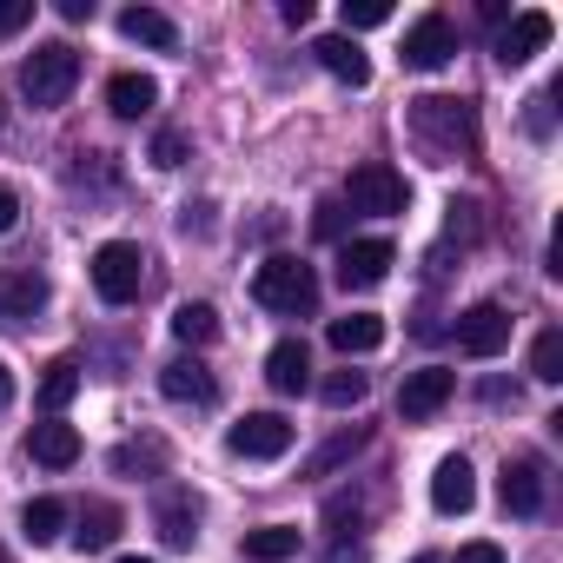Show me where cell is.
Listing matches in <instances>:
<instances>
[{
	"label": "cell",
	"instance_id": "1",
	"mask_svg": "<svg viewBox=\"0 0 563 563\" xmlns=\"http://www.w3.org/2000/svg\"><path fill=\"white\" fill-rule=\"evenodd\" d=\"M405 126H411L418 153H431L438 166H451V159H477V146H484V133H477V107L457 100V93H424V100H411Z\"/></svg>",
	"mask_w": 563,
	"mask_h": 563
},
{
	"label": "cell",
	"instance_id": "2",
	"mask_svg": "<svg viewBox=\"0 0 563 563\" xmlns=\"http://www.w3.org/2000/svg\"><path fill=\"white\" fill-rule=\"evenodd\" d=\"M252 299L278 319H306V312H319V272L292 252H278L252 272Z\"/></svg>",
	"mask_w": 563,
	"mask_h": 563
},
{
	"label": "cell",
	"instance_id": "3",
	"mask_svg": "<svg viewBox=\"0 0 563 563\" xmlns=\"http://www.w3.org/2000/svg\"><path fill=\"white\" fill-rule=\"evenodd\" d=\"M74 87H80V54H74L67 41H47V47H34V54L21 60V93H27V107H60Z\"/></svg>",
	"mask_w": 563,
	"mask_h": 563
},
{
	"label": "cell",
	"instance_id": "4",
	"mask_svg": "<svg viewBox=\"0 0 563 563\" xmlns=\"http://www.w3.org/2000/svg\"><path fill=\"white\" fill-rule=\"evenodd\" d=\"M87 272H93V292H100L107 306H133L140 286H146V252H140L133 239H107Z\"/></svg>",
	"mask_w": 563,
	"mask_h": 563
},
{
	"label": "cell",
	"instance_id": "5",
	"mask_svg": "<svg viewBox=\"0 0 563 563\" xmlns=\"http://www.w3.org/2000/svg\"><path fill=\"white\" fill-rule=\"evenodd\" d=\"M225 451H232V457H252V464H272V457L292 451V424L278 418V411H245V418L225 431Z\"/></svg>",
	"mask_w": 563,
	"mask_h": 563
},
{
	"label": "cell",
	"instance_id": "6",
	"mask_svg": "<svg viewBox=\"0 0 563 563\" xmlns=\"http://www.w3.org/2000/svg\"><path fill=\"white\" fill-rule=\"evenodd\" d=\"M345 199H352V212H378V219H391V212H405V173L385 166V159H365V166H352Z\"/></svg>",
	"mask_w": 563,
	"mask_h": 563
},
{
	"label": "cell",
	"instance_id": "7",
	"mask_svg": "<svg viewBox=\"0 0 563 563\" xmlns=\"http://www.w3.org/2000/svg\"><path fill=\"white\" fill-rule=\"evenodd\" d=\"M391 265H398V245L391 239H345L339 245V286L345 292H372V286H385V278H391Z\"/></svg>",
	"mask_w": 563,
	"mask_h": 563
},
{
	"label": "cell",
	"instance_id": "8",
	"mask_svg": "<svg viewBox=\"0 0 563 563\" xmlns=\"http://www.w3.org/2000/svg\"><path fill=\"white\" fill-rule=\"evenodd\" d=\"M451 60H457V27H451L444 14H418V21L405 27V67L438 74V67H451Z\"/></svg>",
	"mask_w": 563,
	"mask_h": 563
},
{
	"label": "cell",
	"instance_id": "9",
	"mask_svg": "<svg viewBox=\"0 0 563 563\" xmlns=\"http://www.w3.org/2000/svg\"><path fill=\"white\" fill-rule=\"evenodd\" d=\"M451 391H457V372H444V365L405 372V385H398V418H405V424H424V418H438V411L451 405Z\"/></svg>",
	"mask_w": 563,
	"mask_h": 563
},
{
	"label": "cell",
	"instance_id": "10",
	"mask_svg": "<svg viewBox=\"0 0 563 563\" xmlns=\"http://www.w3.org/2000/svg\"><path fill=\"white\" fill-rule=\"evenodd\" d=\"M199 517H206V504H199L192 484H159V497H153V523H159V537H166L173 550H192Z\"/></svg>",
	"mask_w": 563,
	"mask_h": 563
},
{
	"label": "cell",
	"instance_id": "11",
	"mask_svg": "<svg viewBox=\"0 0 563 563\" xmlns=\"http://www.w3.org/2000/svg\"><path fill=\"white\" fill-rule=\"evenodd\" d=\"M550 34H556V21H550L543 8H523V14H510V27L497 34V67H530V60L550 47Z\"/></svg>",
	"mask_w": 563,
	"mask_h": 563
},
{
	"label": "cell",
	"instance_id": "12",
	"mask_svg": "<svg viewBox=\"0 0 563 563\" xmlns=\"http://www.w3.org/2000/svg\"><path fill=\"white\" fill-rule=\"evenodd\" d=\"M504 345H510V312H504V306L484 299V306H471V312L457 319V352H464V358H497Z\"/></svg>",
	"mask_w": 563,
	"mask_h": 563
},
{
	"label": "cell",
	"instance_id": "13",
	"mask_svg": "<svg viewBox=\"0 0 563 563\" xmlns=\"http://www.w3.org/2000/svg\"><path fill=\"white\" fill-rule=\"evenodd\" d=\"M431 504L444 510V517H464L471 504H477V471H471V457H438V471H431Z\"/></svg>",
	"mask_w": 563,
	"mask_h": 563
},
{
	"label": "cell",
	"instance_id": "14",
	"mask_svg": "<svg viewBox=\"0 0 563 563\" xmlns=\"http://www.w3.org/2000/svg\"><path fill=\"white\" fill-rule=\"evenodd\" d=\"M47 312V278L41 272H0V325H27Z\"/></svg>",
	"mask_w": 563,
	"mask_h": 563
},
{
	"label": "cell",
	"instance_id": "15",
	"mask_svg": "<svg viewBox=\"0 0 563 563\" xmlns=\"http://www.w3.org/2000/svg\"><path fill=\"white\" fill-rule=\"evenodd\" d=\"M497 504H504V517H537V510H543V471H537L530 457L504 464V477H497Z\"/></svg>",
	"mask_w": 563,
	"mask_h": 563
},
{
	"label": "cell",
	"instance_id": "16",
	"mask_svg": "<svg viewBox=\"0 0 563 563\" xmlns=\"http://www.w3.org/2000/svg\"><path fill=\"white\" fill-rule=\"evenodd\" d=\"M159 391H166L173 405H212V398H219V378H212L199 358H173V365H159Z\"/></svg>",
	"mask_w": 563,
	"mask_h": 563
},
{
	"label": "cell",
	"instance_id": "17",
	"mask_svg": "<svg viewBox=\"0 0 563 563\" xmlns=\"http://www.w3.org/2000/svg\"><path fill=\"white\" fill-rule=\"evenodd\" d=\"M265 385H272V391H286V398L306 391V385H312V352H306L299 339H278V345L265 352Z\"/></svg>",
	"mask_w": 563,
	"mask_h": 563
},
{
	"label": "cell",
	"instance_id": "18",
	"mask_svg": "<svg viewBox=\"0 0 563 563\" xmlns=\"http://www.w3.org/2000/svg\"><path fill=\"white\" fill-rule=\"evenodd\" d=\"M325 339H332V352L365 358V352H378V345H385V319H378V312H345V319H332V325H325Z\"/></svg>",
	"mask_w": 563,
	"mask_h": 563
},
{
	"label": "cell",
	"instance_id": "19",
	"mask_svg": "<svg viewBox=\"0 0 563 563\" xmlns=\"http://www.w3.org/2000/svg\"><path fill=\"white\" fill-rule=\"evenodd\" d=\"M27 457H34V464H47V471H67V464H80V431H74V424H60V418H47V424H34Z\"/></svg>",
	"mask_w": 563,
	"mask_h": 563
},
{
	"label": "cell",
	"instance_id": "20",
	"mask_svg": "<svg viewBox=\"0 0 563 563\" xmlns=\"http://www.w3.org/2000/svg\"><path fill=\"white\" fill-rule=\"evenodd\" d=\"M312 54H319V67H325L332 80H345V87H372V60L358 54V41H345V34H325Z\"/></svg>",
	"mask_w": 563,
	"mask_h": 563
},
{
	"label": "cell",
	"instance_id": "21",
	"mask_svg": "<svg viewBox=\"0 0 563 563\" xmlns=\"http://www.w3.org/2000/svg\"><path fill=\"white\" fill-rule=\"evenodd\" d=\"M107 107H113V120H146L159 107V87L146 74H113L107 80Z\"/></svg>",
	"mask_w": 563,
	"mask_h": 563
},
{
	"label": "cell",
	"instance_id": "22",
	"mask_svg": "<svg viewBox=\"0 0 563 563\" xmlns=\"http://www.w3.org/2000/svg\"><path fill=\"white\" fill-rule=\"evenodd\" d=\"M120 34L140 41V47H159V54L179 47V27H173V14H159V8H126V14H120Z\"/></svg>",
	"mask_w": 563,
	"mask_h": 563
},
{
	"label": "cell",
	"instance_id": "23",
	"mask_svg": "<svg viewBox=\"0 0 563 563\" xmlns=\"http://www.w3.org/2000/svg\"><path fill=\"white\" fill-rule=\"evenodd\" d=\"M67 517H74V510H67L60 497H27V504H21V537H27V543H60V537H67Z\"/></svg>",
	"mask_w": 563,
	"mask_h": 563
},
{
	"label": "cell",
	"instance_id": "24",
	"mask_svg": "<svg viewBox=\"0 0 563 563\" xmlns=\"http://www.w3.org/2000/svg\"><path fill=\"white\" fill-rule=\"evenodd\" d=\"M120 523H126V517H120V504H107V497H93V504H87V510L74 517V543H80V550H113V537H120Z\"/></svg>",
	"mask_w": 563,
	"mask_h": 563
},
{
	"label": "cell",
	"instance_id": "25",
	"mask_svg": "<svg viewBox=\"0 0 563 563\" xmlns=\"http://www.w3.org/2000/svg\"><path fill=\"white\" fill-rule=\"evenodd\" d=\"M365 438H372L365 424H352V431H339V438H325V444H319V451L306 457V477H332L339 464H352V457L365 451Z\"/></svg>",
	"mask_w": 563,
	"mask_h": 563
},
{
	"label": "cell",
	"instance_id": "26",
	"mask_svg": "<svg viewBox=\"0 0 563 563\" xmlns=\"http://www.w3.org/2000/svg\"><path fill=\"white\" fill-rule=\"evenodd\" d=\"M245 556H252V563H286V556H299V530H292V523L245 530Z\"/></svg>",
	"mask_w": 563,
	"mask_h": 563
},
{
	"label": "cell",
	"instance_id": "27",
	"mask_svg": "<svg viewBox=\"0 0 563 563\" xmlns=\"http://www.w3.org/2000/svg\"><path fill=\"white\" fill-rule=\"evenodd\" d=\"M173 339H179V345H192V352H199V345H212V339H219V312H212L206 299H186V306L173 312Z\"/></svg>",
	"mask_w": 563,
	"mask_h": 563
},
{
	"label": "cell",
	"instance_id": "28",
	"mask_svg": "<svg viewBox=\"0 0 563 563\" xmlns=\"http://www.w3.org/2000/svg\"><path fill=\"white\" fill-rule=\"evenodd\" d=\"M74 391H80V358H54L47 378H41V405H47V411H67Z\"/></svg>",
	"mask_w": 563,
	"mask_h": 563
},
{
	"label": "cell",
	"instance_id": "29",
	"mask_svg": "<svg viewBox=\"0 0 563 563\" xmlns=\"http://www.w3.org/2000/svg\"><path fill=\"white\" fill-rule=\"evenodd\" d=\"M365 391H372V378H365V372H352V365H345V372H332V378L319 385V398H325L332 411H352V405H365Z\"/></svg>",
	"mask_w": 563,
	"mask_h": 563
},
{
	"label": "cell",
	"instance_id": "30",
	"mask_svg": "<svg viewBox=\"0 0 563 563\" xmlns=\"http://www.w3.org/2000/svg\"><path fill=\"white\" fill-rule=\"evenodd\" d=\"M530 378H537V385H556V378H563V332H537V345H530Z\"/></svg>",
	"mask_w": 563,
	"mask_h": 563
},
{
	"label": "cell",
	"instance_id": "31",
	"mask_svg": "<svg viewBox=\"0 0 563 563\" xmlns=\"http://www.w3.org/2000/svg\"><path fill=\"white\" fill-rule=\"evenodd\" d=\"M159 464H166V444H159V438H140V444H120V451H113V471H120V477L159 471Z\"/></svg>",
	"mask_w": 563,
	"mask_h": 563
},
{
	"label": "cell",
	"instance_id": "32",
	"mask_svg": "<svg viewBox=\"0 0 563 563\" xmlns=\"http://www.w3.org/2000/svg\"><path fill=\"white\" fill-rule=\"evenodd\" d=\"M339 14H345V41H352V34H365V27H385V21H391V0H345Z\"/></svg>",
	"mask_w": 563,
	"mask_h": 563
},
{
	"label": "cell",
	"instance_id": "33",
	"mask_svg": "<svg viewBox=\"0 0 563 563\" xmlns=\"http://www.w3.org/2000/svg\"><path fill=\"white\" fill-rule=\"evenodd\" d=\"M153 166H159V173L186 166V133H179V126H159V133H153Z\"/></svg>",
	"mask_w": 563,
	"mask_h": 563
},
{
	"label": "cell",
	"instance_id": "34",
	"mask_svg": "<svg viewBox=\"0 0 563 563\" xmlns=\"http://www.w3.org/2000/svg\"><path fill=\"white\" fill-rule=\"evenodd\" d=\"M34 21V0H0V41H14Z\"/></svg>",
	"mask_w": 563,
	"mask_h": 563
},
{
	"label": "cell",
	"instance_id": "35",
	"mask_svg": "<svg viewBox=\"0 0 563 563\" xmlns=\"http://www.w3.org/2000/svg\"><path fill=\"white\" fill-rule=\"evenodd\" d=\"M312 232H319V239H339V232H345V199H325V206L312 212Z\"/></svg>",
	"mask_w": 563,
	"mask_h": 563
},
{
	"label": "cell",
	"instance_id": "36",
	"mask_svg": "<svg viewBox=\"0 0 563 563\" xmlns=\"http://www.w3.org/2000/svg\"><path fill=\"white\" fill-rule=\"evenodd\" d=\"M325 563H372V550H365V543H345V537H339V543L325 550Z\"/></svg>",
	"mask_w": 563,
	"mask_h": 563
},
{
	"label": "cell",
	"instance_id": "37",
	"mask_svg": "<svg viewBox=\"0 0 563 563\" xmlns=\"http://www.w3.org/2000/svg\"><path fill=\"white\" fill-rule=\"evenodd\" d=\"M457 563H504V550L477 537V543H464V550H457Z\"/></svg>",
	"mask_w": 563,
	"mask_h": 563
},
{
	"label": "cell",
	"instance_id": "38",
	"mask_svg": "<svg viewBox=\"0 0 563 563\" xmlns=\"http://www.w3.org/2000/svg\"><path fill=\"white\" fill-rule=\"evenodd\" d=\"M14 219H21V192L0 186V232H14Z\"/></svg>",
	"mask_w": 563,
	"mask_h": 563
},
{
	"label": "cell",
	"instance_id": "39",
	"mask_svg": "<svg viewBox=\"0 0 563 563\" xmlns=\"http://www.w3.org/2000/svg\"><path fill=\"white\" fill-rule=\"evenodd\" d=\"M550 100H556V93H537V100H530V133H537V140L550 133Z\"/></svg>",
	"mask_w": 563,
	"mask_h": 563
},
{
	"label": "cell",
	"instance_id": "40",
	"mask_svg": "<svg viewBox=\"0 0 563 563\" xmlns=\"http://www.w3.org/2000/svg\"><path fill=\"white\" fill-rule=\"evenodd\" d=\"M325 523H358V497H332L325 504Z\"/></svg>",
	"mask_w": 563,
	"mask_h": 563
},
{
	"label": "cell",
	"instance_id": "41",
	"mask_svg": "<svg viewBox=\"0 0 563 563\" xmlns=\"http://www.w3.org/2000/svg\"><path fill=\"white\" fill-rule=\"evenodd\" d=\"M278 14H286V27H306V21H312V0H286Z\"/></svg>",
	"mask_w": 563,
	"mask_h": 563
},
{
	"label": "cell",
	"instance_id": "42",
	"mask_svg": "<svg viewBox=\"0 0 563 563\" xmlns=\"http://www.w3.org/2000/svg\"><path fill=\"white\" fill-rule=\"evenodd\" d=\"M60 21H93V0H60Z\"/></svg>",
	"mask_w": 563,
	"mask_h": 563
},
{
	"label": "cell",
	"instance_id": "43",
	"mask_svg": "<svg viewBox=\"0 0 563 563\" xmlns=\"http://www.w3.org/2000/svg\"><path fill=\"white\" fill-rule=\"evenodd\" d=\"M8 405H14V372L0 365V411H8Z\"/></svg>",
	"mask_w": 563,
	"mask_h": 563
},
{
	"label": "cell",
	"instance_id": "44",
	"mask_svg": "<svg viewBox=\"0 0 563 563\" xmlns=\"http://www.w3.org/2000/svg\"><path fill=\"white\" fill-rule=\"evenodd\" d=\"M411 563H444V556H431V550H424V556H411Z\"/></svg>",
	"mask_w": 563,
	"mask_h": 563
},
{
	"label": "cell",
	"instance_id": "45",
	"mask_svg": "<svg viewBox=\"0 0 563 563\" xmlns=\"http://www.w3.org/2000/svg\"><path fill=\"white\" fill-rule=\"evenodd\" d=\"M120 563H153V556H120Z\"/></svg>",
	"mask_w": 563,
	"mask_h": 563
},
{
	"label": "cell",
	"instance_id": "46",
	"mask_svg": "<svg viewBox=\"0 0 563 563\" xmlns=\"http://www.w3.org/2000/svg\"><path fill=\"white\" fill-rule=\"evenodd\" d=\"M0 563H14V556H8V550H0Z\"/></svg>",
	"mask_w": 563,
	"mask_h": 563
}]
</instances>
